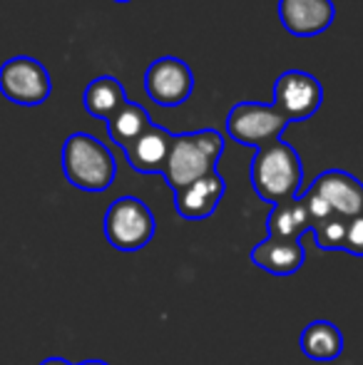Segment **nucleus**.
Listing matches in <instances>:
<instances>
[{
    "instance_id": "nucleus-1",
    "label": "nucleus",
    "mask_w": 363,
    "mask_h": 365,
    "mask_svg": "<svg viewBox=\"0 0 363 365\" xmlns=\"http://www.w3.org/2000/svg\"><path fill=\"white\" fill-rule=\"evenodd\" d=\"M222 152L224 137L212 127L199 132H187V135H175L162 177L167 179L172 192H180L197 179L217 172V162Z\"/></svg>"
},
{
    "instance_id": "nucleus-2",
    "label": "nucleus",
    "mask_w": 363,
    "mask_h": 365,
    "mask_svg": "<svg viewBox=\"0 0 363 365\" xmlns=\"http://www.w3.org/2000/svg\"><path fill=\"white\" fill-rule=\"evenodd\" d=\"M304 167L296 149L284 140L269 142L259 147L252 162V184L259 199L269 204L291 202L299 197Z\"/></svg>"
},
{
    "instance_id": "nucleus-3",
    "label": "nucleus",
    "mask_w": 363,
    "mask_h": 365,
    "mask_svg": "<svg viewBox=\"0 0 363 365\" xmlns=\"http://www.w3.org/2000/svg\"><path fill=\"white\" fill-rule=\"evenodd\" d=\"M63 174L75 189L105 192L117 177L112 152L88 132H75L63 145Z\"/></svg>"
},
{
    "instance_id": "nucleus-4",
    "label": "nucleus",
    "mask_w": 363,
    "mask_h": 365,
    "mask_svg": "<svg viewBox=\"0 0 363 365\" xmlns=\"http://www.w3.org/2000/svg\"><path fill=\"white\" fill-rule=\"evenodd\" d=\"M157 221L152 209L137 197H120L105 212V239L112 249L140 251L155 239Z\"/></svg>"
},
{
    "instance_id": "nucleus-5",
    "label": "nucleus",
    "mask_w": 363,
    "mask_h": 365,
    "mask_svg": "<svg viewBox=\"0 0 363 365\" xmlns=\"http://www.w3.org/2000/svg\"><path fill=\"white\" fill-rule=\"evenodd\" d=\"M0 92L13 105L38 107L53 92V80L40 60L18 55L0 65Z\"/></svg>"
},
{
    "instance_id": "nucleus-6",
    "label": "nucleus",
    "mask_w": 363,
    "mask_h": 365,
    "mask_svg": "<svg viewBox=\"0 0 363 365\" xmlns=\"http://www.w3.org/2000/svg\"><path fill=\"white\" fill-rule=\"evenodd\" d=\"M291 125L274 105L264 102H239L227 117V135L244 147H264L281 140V132Z\"/></svg>"
},
{
    "instance_id": "nucleus-7",
    "label": "nucleus",
    "mask_w": 363,
    "mask_h": 365,
    "mask_svg": "<svg viewBox=\"0 0 363 365\" xmlns=\"http://www.w3.org/2000/svg\"><path fill=\"white\" fill-rule=\"evenodd\" d=\"M321 100H324V87L314 75L304 70H286L274 85L272 105L289 122H301L319 112Z\"/></svg>"
},
{
    "instance_id": "nucleus-8",
    "label": "nucleus",
    "mask_w": 363,
    "mask_h": 365,
    "mask_svg": "<svg viewBox=\"0 0 363 365\" xmlns=\"http://www.w3.org/2000/svg\"><path fill=\"white\" fill-rule=\"evenodd\" d=\"M145 90L160 107H177L189 100L194 90V73L180 58H160L147 68Z\"/></svg>"
},
{
    "instance_id": "nucleus-9",
    "label": "nucleus",
    "mask_w": 363,
    "mask_h": 365,
    "mask_svg": "<svg viewBox=\"0 0 363 365\" xmlns=\"http://www.w3.org/2000/svg\"><path fill=\"white\" fill-rule=\"evenodd\" d=\"M309 192L319 194L331 212L344 219H356L363 214V184L344 169H326L314 179Z\"/></svg>"
},
{
    "instance_id": "nucleus-10",
    "label": "nucleus",
    "mask_w": 363,
    "mask_h": 365,
    "mask_svg": "<svg viewBox=\"0 0 363 365\" xmlns=\"http://www.w3.org/2000/svg\"><path fill=\"white\" fill-rule=\"evenodd\" d=\"M336 8L331 0H279V20L296 38H314L331 28Z\"/></svg>"
},
{
    "instance_id": "nucleus-11",
    "label": "nucleus",
    "mask_w": 363,
    "mask_h": 365,
    "mask_svg": "<svg viewBox=\"0 0 363 365\" xmlns=\"http://www.w3.org/2000/svg\"><path fill=\"white\" fill-rule=\"evenodd\" d=\"M224 192H227V184H224L222 174L212 172V174H207V177L192 182L189 187L175 192V209H177V214L187 221L207 219L217 212Z\"/></svg>"
},
{
    "instance_id": "nucleus-12",
    "label": "nucleus",
    "mask_w": 363,
    "mask_h": 365,
    "mask_svg": "<svg viewBox=\"0 0 363 365\" xmlns=\"http://www.w3.org/2000/svg\"><path fill=\"white\" fill-rule=\"evenodd\" d=\"M304 244L294 239H272L267 236L252 249V264L274 276H291L304 266Z\"/></svg>"
},
{
    "instance_id": "nucleus-13",
    "label": "nucleus",
    "mask_w": 363,
    "mask_h": 365,
    "mask_svg": "<svg viewBox=\"0 0 363 365\" xmlns=\"http://www.w3.org/2000/svg\"><path fill=\"white\" fill-rule=\"evenodd\" d=\"M172 132L152 122L150 130L140 137L132 147L125 149L127 164L140 174H162L167 154L172 147Z\"/></svg>"
},
{
    "instance_id": "nucleus-14",
    "label": "nucleus",
    "mask_w": 363,
    "mask_h": 365,
    "mask_svg": "<svg viewBox=\"0 0 363 365\" xmlns=\"http://www.w3.org/2000/svg\"><path fill=\"white\" fill-rule=\"evenodd\" d=\"M299 348L306 358L329 363L344 353V333L331 321H314L301 331Z\"/></svg>"
},
{
    "instance_id": "nucleus-15",
    "label": "nucleus",
    "mask_w": 363,
    "mask_h": 365,
    "mask_svg": "<svg viewBox=\"0 0 363 365\" xmlns=\"http://www.w3.org/2000/svg\"><path fill=\"white\" fill-rule=\"evenodd\" d=\"M127 102L125 87L117 77L112 75H102L95 77L83 92V105L88 110L90 117L95 120H110L117 110Z\"/></svg>"
},
{
    "instance_id": "nucleus-16",
    "label": "nucleus",
    "mask_w": 363,
    "mask_h": 365,
    "mask_svg": "<svg viewBox=\"0 0 363 365\" xmlns=\"http://www.w3.org/2000/svg\"><path fill=\"white\" fill-rule=\"evenodd\" d=\"M152 120L150 112L145 110L137 102L127 100L115 115L107 120V132H110V140L125 152L127 147H132L147 130H150Z\"/></svg>"
},
{
    "instance_id": "nucleus-17",
    "label": "nucleus",
    "mask_w": 363,
    "mask_h": 365,
    "mask_svg": "<svg viewBox=\"0 0 363 365\" xmlns=\"http://www.w3.org/2000/svg\"><path fill=\"white\" fill-rule=\"evenodd\" d=\"M267 229L272 239H294L299 241L304 231H311V219L306 212V204L301 197L291 199V202L274 204L272 214L267 219Z\"/></svg>"
},
{
    "instance_id": "nucleus-18",
    "label": "nucleus",
    "mask_w": 363,
    "mask_h": 365,
    "mask_svg": "<svg viewBox=\"0 0 363 365\" xmlns=\"http://www.w3.org/2000/svg\"><path fill=\"white\" fill-rule=\"evenodd\" d=\"M346 226H349V219L339 217V214H331L329 219L314 224L311 226V234L316 239V246L321 251H344Z\"/></svg>"
},
{
    "instance_id": "nucleus-19",
    "label": "nucleus",
    "mask_w": 363,
    "mask_h": 365,
    "mask_svg": "<svg viewBox=\"0 0 363 365\" xmlns=\"http://www.w3.org/2000/svg\"><path fill=\"white\" fill-rule=\"evenodd\" d=\"M344 251H349V254H354V256H363V214L356 219H349Z\"/></svg>"
},
{
    "instance_id": "nucleus-20",
    "label": "nucleus",
    "mask_w": 363,
    "mask_h": 365,
    "mask_svg": "<svg viewBox=\"0 0 363 365\" xmlns=\"http://www.w3.org/2000/svg\"><path fill=\"white\" fill-rule=\"evenodd\" d=\"M40 365H73L70 361H65V358H58V356H53V358H45Z\"/></svg>"
},
{
    "instance_id": "nucleus-21",
    "label": "nucleus",
    "mask_w": 363,
    "mask_h": 365,
    "mask_svg": "<svg viewBox=\"0 0 363 365\" xmlns=\"http://www.w3.org/2000/svg\"><path fill=\"white\" fill-rule=\"evenodd\" d=\"M80 365H107V363H102V361H85V363H80Z\"/></svg>"
},
{
    "instance_id": "nucleus-22",
    "label": "nucleus",
    "mask_w": 363,
    "mask_h": 365,
    "mask_svg": "<svg viewBox=\"0 0 363 365\" xmlns=\"http://www.w3.org/2000/svg\"><path fill=\"white\" fill-rule=\"evenodd\" d=\"M115 3H130V0H115Z\"/></svg>"
}]
</instances>
